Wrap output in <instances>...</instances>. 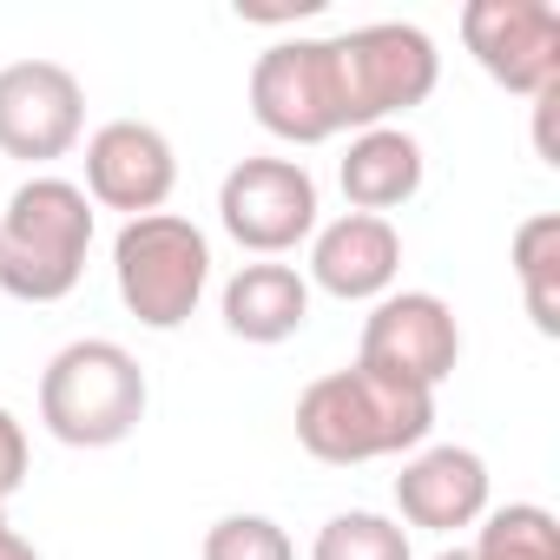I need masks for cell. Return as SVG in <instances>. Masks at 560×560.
I'll return each instance as SVG.
<instances>
[{
	"label": "cell",
	"instance_id": "obj_1",
	"mask_svg": "<svg viewBox=\"0 0 560 560\" xmlns=\"http://www.w3.org/2000/svg\"><path fill=\"white\" fill-rule=\"evenodd\" d=\"M435 429V396L389 383L376 370H330L298 396V442L304 455L330 462V468H357V462H383V455H409L422 448Z\"/></svg>",
	"mask_w": 560,
	"mask_h": 560
},
{
	"label": "cell",
	"instance_id": "obj_2",
	"mask_svg": "<svg viewBox=\"0 0 560 560\" xmlns=\"http://www.w3.org/2000/svg\"><path fill=\"white\" fill-rule=\"evenodd\" d=\"M93 198L73 178H27L0 211V291L21 304H60L86 277Z\"/></svg>",
	"mask_w": 560,
	"mask_h": 560
},
{
	"label": "cell",
	"instance_id": "obj_3",
	"mask_svg": "<svg viewBox=\"0 0 560 560\" xmlns=\"http://www.w3.org/2000/svg\"><path fill=\"white\" fill-rule=\"evenodd\" d=\"M145 370L113 337H80L40 370V422L67 448H119L145 422Z\"/></svg>",
	"mask_w": 560,
	"mask_h": 560
},
{
	"label": "cell",
	"instance_id": "obj_4",
	"mask_svg": "<svg viewBox=\"0 0 560 560\" xmlns=\"http://www.w3.org/2000/svg\"><path fill=\"white\" fill-rule=\"evenodd\" d=\"M113 284H119V304L145 330H178V324H191V311L211 284V244L178 211L126 218L113 237Z\"/></svg>",
	"mask_w": 560,
	"mask_h": 560
},
{
	"label": "cell",
	"instance_id": "obj_5",
	"mask_svg": "<svg viewBox=\"0 0 560 560\" xmlns=\"http://www.w3.org/2000/svg\"><path fill=\"white\" fill-rule=\"evenodd\" d=\"M330 54H337V80H343V119L350 132H370V126H389L396 113L422 106L442 80V54L422 27L409 21H376V27H350V34H330Z\"/></svg>",
	"mask_w": 560,
	"mask_h": 560
},
{
	"label": "cell",
	"instance_id": "obj_6",
	"mask_svg": "<svg viewBox=\"0 0 560 560\" xmlns=\"http://www.w3.org/2000/svg\"><path fill=\"white\" fill-rule=\"evenodd\" d=\"M250 119L284 145H324L350 132L343 119V80L330 40H277L250 67Z\"/></svg>",
	"mask_w": 560,
	"mask_h": 560
},
{
	"label": "cell",
	"instance_id": "obj_7",
	"mask_svg": "<svg viewBox=\"0 0 560 560\" xmlns=\"http://www.w3.org/2000/svg\"><path fill=\"white\" fill-rule=\"evenodd\" d=\"M455 363H462V324L435 291H389L363 317L357 370H376L389 383H409V389L435 396L455 376Z\"/></svg>",
	"mask_w": 560,
	"mask_h": 560
},
{
	"label": "cell",
	"instance_id": "obj_8",
	"mask_svg": "<svg viewBox=\"0 0 560 560\" xmlns=\"http://www.w3.org/2000/svg\"><path fill=\"white\" fill-rule=\"evenodd\" d=\"M218 224L257 257H284L317 237V178L298 159H237L218 185Z\"/></svg>",
	"mask_w": 560,
	"mask_h": 560
},
{
	"label": "cell",
	"instance_id": "obj_9",
	"mask_svg": "<svg viewBox=\"0 0 560 560\" xmlns=\"http://www.w3.org/2000/svg\"><path fill=\"white\" fill-rule=\"evenodd\" d=\"M462 40L475 67L508 93L540 100L547 86H560V8L547 0H468Z\"/></svg>",
	"mask_w": 560,
	"mask_h": 560
},
{
	"label": "cell",
	"instance_id": "obj_10",
	"mask_svg": "<svg viewBox=\"0 0 560 560\" xmlns=\"http://www.w3.org/2000/svg\"><path fill=\"white\" fill-rule=\"evenodd\" d=\"M86 132V86L60 60L0 67V152L21 165L67 159Z\"/></svg>",
	"mask_w": 560,
	"mask_h": 560
},
{
	"label": "cell",
	"instance_id": "obj_11",
	"mask_svg": "<svg viewBox=\"0 0 560 560\" xmlns=\"http://www.w3.org/2000/svg\"><path fill=\"white\" fill-rule=\"evenodd\" d=\"M178 185V152L159 126L145 119H106L86 139V198L126 218H152Z\"/></svg>",
	"mask_w": 560,
	"mask_h": 560
},
{
	"label": "cell",
	"instance_id": "obj_12",
	"mask_svg": "<svg viewBox=\"0 0 560 560\" xmlns=\"http://www.w3.org/2000/svg\"><path fill=\"white\" fill-rule=\"evenodd\" d=\"M396 270H402V237L389 218L370 211H343L311 237V277L304 284L343 298V304H376L396 291Z\"/></svg>",
	"mask_w": 560,
	"mask_h": 560
},
{
	"label": "cell",
	"instance_id": "obj_13",
	"mask_svg": "<svg viewBox=\"0 0 560 560\" xmlns=\"http://www.w3.org/2000/svg\"><path fill=\"white\" fill-rule=\"evenodd\" d=\"M396 508L409 527H429V534H455V527H475L488 514V462L475 448H416L396 475Z\"/></svg>",
	"mask_w": 560,
	"mask_h": 560
},
{
	"label": "cell",
	"instance_id": "obj_14",
	"mask_svg": "<svg viewBox=\"0 0 560 560\" xmlns=\"http://www.w3.org/2000/svg\"><path fill=\"white\" fill-rule=\"evenodd\" d=\"M337 178H343L350 211L383 218V211H396V205H409V198L422 191V145H416L402 126H370V132L350 139Z\"/></svg>",
	"mask_w": 560,
	"mask_h": 560
},
{
	"label": "cell",
	"instance_id": "obj_15",
	"mask_svg": "<svg viewBox=\"0 0 560 560\" xmlns=\"http://www.w3.org/2000/svg\"><path fill=\"white\" fill-rule=\"evenodd\" d=\"M311 324V284L291 264H244L224 284V330L244 343H284Z\"/></svg>",
	"mask_w": 560,
	"mask_h": 560
},
{
	"label": "cell",
	"instance_id": "obj_16",
	"mask_svg": "<svg viewBox=\"0 0 560 560\" xmlns=\"http://www.w3.org/2000/svg\"><path fill=\"white\" fill-rule=\"evenodd\" d=\"M514 277H521V304L540 337H560V218L540 211L514 231Z\"/></svg>",
	"mask_w": 560,
	"mask_h": 560
},
{
	"label": "cell",
	"instance_id": "obj_17",
	"mask_svg": "<svg viewBox=\"0 0 560 560\" xmlns=\"http://www.w3.org/2000/svg\"><path fill=\"white\" fill-rule=\"evenodd\" d=\"M475 560H560V521L540 508V501H508V508H488L475 540H468Z\"/></svg>",
	"mask_w": 560,
	"mask_h": 560
},
{
	"label": "cell",
	"instance_id": "obj_18",
	"mask_svg": "<svg viewBox=\"0 0 560 560\" xmlns=\"http://www.w3.org/2000/svg\"><path fill=\"white\" fill-rule=\"evenodd\" d=\"M311 560H416V553H409V527L402 521L370 514V508H350V514H330L317 527Z\"/></svg>",
	"mask_w": 560,
	"mask_h": 560
},
{
	"label": "cell",
	"instance_id": "obj_19",
	"mask_svg": "<svg viewBox=\"0 0 560 560\" xmlns=\"http://www.w3.org/2000/svg\"><path fill=\"white\" fill-rule=\"evenodd\" d=\"M205 560H298V547L270 514H224L205 534Z\"/></svg>",
	"mask_w": 560,
	"mask_h": 560
},
{
	"label": "cell",
	"instance_id": "obj_20",
	"mask_svg": "<svg viewBox=\"0 0 560 560\" xmlns=\"http://www.w3.org/2000/svg\"><path fill=\"white\" fill-rule=\"evenodd\" d=\"M27 481V429L14 409H0V508H8Z\"/></svg>",
	"mask_w": 560,
	"mask_h": 560
},
{
	"label": "cell",
	"instance_id": "obj_21",
	"mask_svg": "<svg viewBox=\"0 0 560 560\" xmlns=\"http://www.w3.org/2000/svg\"><path fill=\"white\" fill-rule=\"evenodd\" d=\"M0 560H40V547H34V540H21V534L8 527V508H0Z\"/></svg>",
	"mask_w": 560,
	"mask_h": 560
},
{
	"label": "cell",
	"instance_id": "obj_22",
	"mask_svg": "<svg viewBox=\"0 0 560 560\" xmlns=\"http://www.w3.org/2000/svg\"><path fill=\"white\" fill-rule=\"evenodd\" d=\"M435 560H475V553H468V547H442Z\"/></svg>",
	"mask_w": 560,
	"mask_h": 560
}]
</instances>
